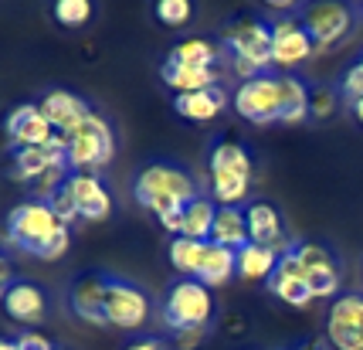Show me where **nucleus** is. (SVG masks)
I'll use <instances>...</instances> for the list:
<instances>
[{
	"label": "nucleus",
	"mask_w": 363,
	"mask_h": 350,
	"mask_svg": "<svg viewBox=\"0 0 363 350\" xmlns=\"http://www.w3.org/2000/svg\"><path fill=\"white\" fill-rule=\"evenodd\" d=\"M133 197L150 214H157V222L167 231H174V239H177L180 235V214L197 197V184H194V177L184 167L157 160V163H146L140 174H136Z\"/></svg>",
	"instance_id": "f03ea898"
},
{
	"label": "nucleus",
	"mask_w": 363,
	"mask_h": 350,
	"mask_svg": "<svg viewBox=\"0 0 363 350\" xmlns=\"http://www.w3.org/2000/svg\"><path fill=\"white\" fill-rule=\"evenodd\" d=\"M4 133L14 150H24V146H41L55 136L51 123L45 119V112L38 109V102H24V106H14L4 119Z\"/></svg>",
	"instance_id": "dca6fc26"
},
{
	"label": "nucleus",
	"mask_w": 363,
	"mask_h": 350,
	"mask_svg": "<svg viewBox=\"0 0 363 350\" xmlns=\"http://www.w3.org/2000/svg\"><path fill=\"white\" fill-rule=\"evenodd\" d=\"M228 106V92L221 85H211V89H201V92H184V96H174V109L180 119L187 123H214L218 116Z\"/></svg>",
	"instance_id": "aec40b11"
},
{
	"label": "nucleus",
	"mask_w": 363,
	"mask_h": 350,
	"mask_svg": "<svg viewBox=\"0 0 363 350\" xmlns=\"http://www.w3.org/2000/svg\"><path fill=\"white\" fill-rule=\"evenodd\" d=\"M224 45L231 51V65L241 82L269 75L272 68V24L258 17H238L224 28Z\"/></svg>",
	"instance_id": "20e7f679"
},
{
	"label": "nucleus",
	"mask_w": 363,
	"mask_h": 350,
	"mask_svg": "<svg viewBox=\"0 0 363 350\" xmlns=\"http://www.w3.org/2000/svg\"><path fill=\"white\" fill-rule=\"evenodd\" d=\"M207 327H194V330H177L174 334V344L177 350H197L201 347V340H204Z\"/></svg>",
	"instance_id": "473e14b6"
},
{
	"label": "nucleus",
	"mask_w": 363,
	"mask_h": 350,
	"mask_svg": "<svg viewBox=\"0 0 363 350\" xmlns=\"http://www.w3.org/2000/svg\"><path fill=\"white\" fill-rule=\"evenodd\" d=\"M235 275H238V252L235 248H224V245L207 241L204 262H201L197 279H201L204 286H211V289H221V286H228Z\"/></svg>",
	"instance_id": "4be33fe9"
},
{
	"label": "nucleus",
	"mask_w": 363,
	"mask_h": 350,
	"mask_svg": "<svg viewBox=\"0 0 363 350\" xmlns=\"http://www.w3.org/2000/svg\"><path fill=\"white\" fill-rule=\"evenodd\" d=\"M252 191V174L238 170H211V197L218 207H241Z\"/></svg>",
	"instance_id": "393cba45"
},
{
	"label": "nucleus",
	"mask_w": 363,
	"mask_h": 350,
	"mask_svg": "<svg viewBox=\"0 0 363 350\" xmlns=\"http://www.w3.org/2000/svg\"><path fill=\"white\" fill-rule=\"evenodd\" d=\"M62 140H65V163H68V170L95 174L116 153V133H112V123L102 112H92L75 129L62 133Z\"/></svg>",
	"instance_id": "423d86ee"
},
{
	"label": "nucleus",
	"mask_w": 363,
	"mask_h": 350,
	"mask_svg": "<svg viewBox=\"0 0 363 350\" xmlns=\"http://www.w3.org/2000/svg\"><path fill=\"white\" fill-rule=\"evenodd\" d=\"M279 258L282 255L269 248V245H258V241H248L245 248H238V275L245 283H269L275 269H279Z\"/></svg>",
	"instance_id": "412c9836"
},
{
	"label": "nucleus",
	"mask_w": 363,
	"mask_h": 350,
	"mask_svg": "<svg viewBox=\"0 0 363 350\" xmlns=\"http://www.w3.org/2000/svg\"><path fill=\"white\" fill-rule=\"evenodd\" d=\"M326 340L333 350H363V292H343L333 300Z\"/></svg>",
	"instance_id": "1a4fd4ad"
},
{
	"label": "nucleus",
	"mask_w": 363,
	"mask_h": 350,
	"mask_svg": "<svg viewBox=\"0 0 363 350\" xmlns=\"http://www.w3.org/2000/svg\"><path fill=\"white\" fill-rule=\"evenodd\" d=\"M299 21L319 51H333L353 34L357 21H360V4H353V0H302Z\"/></svg>",
	"instance_id": "39448f33"
},
{
	"label": "nucleus",
	"mask_w": 363,
	"mask_h": 350,
	"mask_svg": "<svg viewBox=\"0 0 363 350\" xmlns=\"http://www.w3.org/2000/svg\"><path fill=\"white\" fill-rule=\"evenodd\" d=\"M4 313L14 319V323H24V327H38L41 319L48 317V296L45 289L31 283V279H14L11 289L4 292Z\"/></svg>",
	"instance_id": "f3484780"
},
{
	"label": "nucleus",
	"mask_w": 363,
	"mask_h": 350,
	"mask_svg": "<svg viewBox=\"0 0 363 350\" xmlns=\"http://www.w3.org/2000/svg\"><path fill=\"white\" fill-rule=\"evenodd\" d=\"M333 109H336V92L333 89L309 92V119H330Z\"/></svg>",
	"instance_id": "2f4dec72"
},
{
	"label": "nucleus",
	"mask_w": 363,
	"mask_h": 350,
	"mask_svg": "<svg viewBox=\"0 0 363 350\" xmlns=\"http://www.w3.org/2000/svg\"><path fill=\"white\" fill-rule=\"evenodd\" d=\"M4 272H11V262H7V255H4V248H0V275Z\"/></svg>",
	"instance_id": "58836bf2"
},
{
	"label": "nucleus",
	"mask_w": 363,
	"mask_h": 350,
	"mask_svg": "<svg viewBox=\"0 0 363 350\" xmlns=\"http://www.w3.org/2000/svg\"><path fill=\"white\" fill-rule=\"evenodd\" d=\"M269 292L279 296V300H282L285 306H292V310H306L309 302L316 300L313 289H309V279H306V269H302L296 248L279 258V269H275V275L269 279Z\"/></svg>",
	"instance_id": "2eb2a0df"
},
{
	"label": "nucleus",
	"mask_w": 363,
	"mask_h": 350,
	"mask_svg": "<svg viewBox=\"0 0 363 350\" xmlns=\"http://www.w3.org/2000/svg\"><path fill=\"white\" fill-rule=\"evenodd\" d=\"M214 214H218L214 197L197 194V197H194V201L184 207V214H180V235H184V239H194V241H211Z\"/></svg>",
	"instance_id": "a878e982"
},
{
	"label": "nucleus",
	"mask_w": 363,
	"mask_h": 350,
	"mask_svg": "<svg viewBox=\"0 0 363 350\" xmlns=\"http://www.w3.org/2000/svg\"><path fill=\"white\" fill-rule=\"evenodd\" d=\"M153 14L167 28H184L194 17V0H153Z\"/></svg>",
	"instance_id": "7c9ffc66"
},
{
	"label": "nucleus",
	"mask_w": 363,
	"mask_h": 350,
	"mask_svg": "<svg viewBox=\"0 0 363 350\" xmlns=\"http://www.w3.org/2000/svg\"><path fill=\"white\" fill-rule=\"evenodd\" d=\"M106 279L109 275H99V272H85L79 275L72 289H68V306L72 313L92 327H106V313H102V302H106Z\"/></svg>",
	"instance_id": "6ab92c4d"
},
{
	"label": "nucleus",
	"mask_w": 363,
	"mask_h": 350,
	"mask_svg": "<svg viewBox=\"0 0 363 350\" xmlns=\"http://www.w3.org/2000/svg\"><path fill=\"white\" fill-rule=\"evenodd\" d=\"M58 167H68L65 163V140L62 133H55L48 143L41 146H24V150H14L11 157V167H7V177L17 180V184H38L45 174L58 170Z\"/></svg>",
	"instance_id": "f8f14e48"
},
{
	"label": "nucleus",
	"mask_w": 363,
	"mask_h": 350,
	"mask_svg": "<svg viewBox=\"0 0 363 350\" xmlns=\"http://www.w3.org/2000/svg\"><path fill=\"white\" fill-rule=\"evenodd\" d=\"M65 187L75 197V207H79L82 222H102L112 214V194L109 187L102 184L99 174H85V170H72Z\"/></svg>",
	"instance_id": "4468645a"
},
{
	"label": "nucleus",
	"mask_w": 363,
	"mask_h": 350,
	"mask_svg": "<svg viewBox=\"0 0 363 350\" xmlns=\"http://www.w3.org/2000/svg\"><path fill=\"white\" fill-rule=\"evenodd\" d=\"M92 0H51V14L62 28H85L92 21Z\"/></svg>",
	"instance_id": "c756f323"
},
{
	"label": "nucleus",
	"mask_w": 363,
	"mask_h": 350,
	"mask_svg": "<svg viewBox=\"0 0 363 350\" xmlns=\"http://www.w3.org/2000/svg\"><path fill=\"white\" fill-rule=\"evenodd\" d=\"M245 218H248V235H252V241L269 245V248H275L279 255L296 248V241L289 239V231H285L282 211L272 204V201H248V204H245Z\"/></svg>",
	"instance_id": "ddd939ff"
},
{
	"label": "nucleus",
	"mask_w": 363,
	"mask_h": 350,
	"mask_svg": "<svg viewBox=\"0 0 363 350\" xmlns=\"http://www.w3.org/2000/svg\"><path fill=\"white\" fill-rule=\"evenodd\" d=\"M167 62L187 65V68H218V45L207 38H184L170 48Z\"/></svg>",
	"instance_id": "bb28decb"
},
{
	"label": "nucleus",
	"mask_w": 363,
	"mask_h": 350,
	"mask_svg": "<svg viewBox=\"0 0 363 350\" xmlns=\"http://www.w3.org/2000/svg\"><path fill=\"white\" fill-rule=\"evenodd\" d=\"M211 170H238V174H255V157L252 150L238 140H221V143L211 146Z\"/></svg>",
	"instance_id": "cd10ccee"
},
{
	"label": "nucleus",
	"mask_w": 363,
	"mask_h": 350,
	"mask_svg": "<svg viewBox=\"0 0 363 350\" xmlns=\"http://www.w3.org/2000/svg\"><path fill=\"white\" fill-rule=\"evenodd\" d=\"M204 248H207V241H194V239L177 235V239L170 241V266H174L184 279H197L201 262H204Z\"/></svg>",
	"instance_id": "c85d7f7f"
},
{
	"label": "nucleus",
	"mask_w": 363,
	"mask_h": 350,
	"mask_svg": "<svg viewBox=\"0 0 363 350\" xmlns=\"http://www.w3.org/2000/svg\"><path fill=\"white\" fill-rule=\"evenodd\" d=\"M38 109L45 112V119L51 123L55 133H68L75 129L82 119L92 116V106L89 99H82L79 92H68V89H51L45 96L38 99Z\"/></svg>",
	"instance_id": "a211bd4d"
},
{
	"label": "nucleus",
	"mask_w": 363,
	"mask_h": 350,
	"mask_svg": "<svg viewBox=\"0 0 363 350\" xmlns=\"http://www.w3.org/2000/svg\"><path fill=\"white\" fill-rule=\"evenodd\" d=\"M55 350H62V347H55Z\"/></svg>",
	"instance_id": "37998d69"
},
{
	"label": "nucleus",
	"mask_w": 363,
	"mask_h": 350,
	"mask_svg": "<svg viewBox=\"0 0 363 350\" xmlns=\"http://www.w3.org/2000/svg\"><path fill=\"white\" fill-rule=\"evenodd\" d=\"M211 317H214L211 286H204L201 279H177L163 300V323L177 334V330L207 327Z\"/></svg>",
	"instance_id": "0eeeda50"
},
{
	"label": "nucleus",
	"mask_w": 363,
	"mask_h": 350,
	"mask_svg": "<svg viewBox=\"0 0 363 350\" xmlns=\"http://www.w3.org/2000/svg\"><path fill=\"white\" fill-rule=\"evenodd\" d=\"M360 11H363V0H360Z\"/></svg>",
	"instance_id": "79ce46f5"
},
{
	"label": "nucleus",
	"mask_w": 363,
	"mask_h": 350,
	"mask_svg": "<svg viewBox=\"0 0 363 350\" xmlns=\"http://www.w3.org/2000/svg\"><path fill=\"white\" fill-rule=\"evenodd\" d=\"M126 350H170V347H167V340H157V337H146V340H136V344H129Z\"/></svg>",
	"instance_id": "f704fd0d"
},
{
	"label": "nucleus",
	"mask_w": 363,
	"mask_h": 350,
	"mask_svg": "<svg viewBox=\"0 0 363 350\" xmlns=\"http://www.w3.org/2000/svg\"><path fill=\"white\" fill-rule=\"evenodd\" d=\"M357 65H360V68H363V55H360V58H357Z\"/></svg>",
	"instance_id": "a19ab883"
},
{
	"label": "nucleus",
	"mask_w": 363,
	"mask_h": 350,
	"mask_svg": "<svg viewBox=\"0 0 363 350\" xmlns=\"http://www.w3.org/2000/svg\"><path fill=\"white\" fill-rule=\"evenodd\" d=\"M289 350H323V344L319 340H302V344H296V347H289Z\"/></svg>",
	"instance_id": "e433bc0d"
},
{
	"label": "nucleus",
	"mask_w": 363,
	"mask_h": 350,
	"mask_svg": "<svg viewBox=\"0 0 363 350\" xmlns=\"http://www.w3.org/2000/svg\"><path fill=\"white\" fill-rule=\"evenodd\" d=\"M14 344H17V350H55L51 347V340H48L45 334H38V330H24Z\"/></svg>",
	"instance_id": "72a5a7b5"
},
{
	"label": "nucleus",
	"mask_w": 363,
	"mask_h": 350,
	"mask_svg": "<svg viewBox=\"0 0 363 350\" xmlns=\"http://www.w3.org/2000/svg\"><path fill=\"white\" fill-rule=\"evenodd\" d=\"M353 116H357V119L363 123V96H360V99H353Z\"/></svg>",
	"instance_id": "4c0bfd02"
},
{
	"label": "nucleus",
	"mask_w": 363,
	"mask_h": 350,
	"mask_svg": "<svg viewBox=\"0 0 363 350\" xmlns=\"http://www.w3.org/2000/svg\"><path fill=\"white\" fill-rule=\"evenodd\" d=\"M272 11H292V7H302V0H262Z\"/></svg>",
	"instance_id": "c9c22d12"
},
{
	"label": "nucleus",
	"mask_w": 363,
	"mask_h": 350,
	"mask_svg": "<svg viewBox=\"0 0 363 350\" xmlns=\"http://www.w3.org/2000/svg\"><path fill=\"white\" fill-rule=\"evenodd\" d=\"M160 79L167 82L177 96H184V92H201V89L218 85V68H187V65L163 62L160 65Z\"/></svg>",
	"instance_id": "b1692460"
},
{
	"label": "nucleus",
	"mask_w": 363,
	"mask_h": 350,
	"mask_svg": "<svg viewBox=\"0 0 363 350\" xmlns=\"http://www.w3.org/2000/svg\"><path fill=\"white\" fill-rule=\"evenodd\" d=\"M296 255H299L306 279H309V289H313L316 300L340 296V286H343L340 262H336V255L326 245H319V241H296Z\"/></svg>",
	"instance_id": "9b49d317"
},
{
	"label": "nucleus",
	"mask_w": 363,
	"mask_h": 350,
	"mask_svg": "<svg viewBox=\"0 0 363 350\" xmlns=\"http://www.w3.org/2000/svg\"><path fill=\"white\" fill-rule=\"evenodd\" d=\"M106 327H119V330H143L150 317H153V302L146 296V289L129 283V279H106Z\"/></svg>",
	"instance_id": "6e6552de"
},
{
	"label": "nucleus",
	"mask_w": 363,
	"mask_h": 350,
	"mask_svg": "<svg viewBox=\"0 0 363 350\" xmlns=\"http://www.w3.org/2000/svg\"><path fill=\"white\" fill-rule=\"evenodd\" d=\"M7 241L21 252L41 258V262H55L68 252L72 228L51 211L48 201L31 197V201H21L7 214Z\"/></svg>",
	"instance_id": "7ed1b4c3"
},
{
	"label": "nucleus",
	"mask_w": 363,
	"mask_h": 350,
	"mask_svg": "<svg viewBox=\"0 0 363 350\" xmlns=\"http://www.w3.org/2000/svg\"><path fill=\"white\" fill-rule=\"evenodd\" d=\"M0 350H17L14 340H0Z\"/></svg>",
	"instance_id": "ea45409f"
},
{
	"label": "nucleus",
	"mask_w": 363,
	"mask_h": 350,
	"mask_svg": "<svg viewBox=\"0 0 363 350\" xmlns=\"http://www.w3.org/2000/svg\"><path fill=\"white\" fill-rule=\"evenodd\" d=\"M235 112L245 123L255 126H269V123H285V126H296L309 119V85L299 75H258L238 85L235 92Z\"/></svg>",
	"instance_id": "f257e3e1"
},
{
	"label": "nucleus",
	"mask_w": 363,
	"mask_h": 350,
	"mask_svg": "<svg viewBox=\"0 0 363 350\" xmlns=\"http://www.w3.org/2000/svg\"><path fill=\"white\" fill-rule=\"evenodd\" d=\"M211 241L224 245V248H245L252 235H248V218H245V207H218L214 214V228H211Z\"/></svg>",
	"instance_id": "5701e85b"
},
{
	"label": "nucleus",
	"mask_w": 363,
	"mask_h": 350,
	"mask_svg": "<svg viewBox=\"0 0 363 350\" xmlns=\"http://www.w3.org/2000/svg\"><path fill=\"white\" fill-rule=\"evenodd\" d=\"M313 38L302 28L299 17H279L272 21V68L279 72H292L313 58Z\"/></svg>",
	"instance_id": "9d476101"
}]
</instances>
